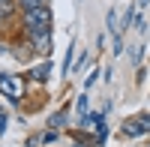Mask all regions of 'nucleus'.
Segmentation results:
<instances>
[{"mask_svg": "<svg viewBox=\"0 0 150 147\" xmlns=\"http://www.w3.org/2000/svg\"><path fill=\"white\" fill-rule=\"evenodd\" d=\"M27 30H30L33 36H39V33H51V12H48V6L27 9Z\"/></svg>", "mask_w": 150, "mask_h": 147, "instance_id": "f257e3e1", "label": "nucleus"}, {"mask_svg": "<svg viewBox=\"0 0 150 147\" xmlns=\"http://www.w3.org/2000/svg\"><path fill=\"white\" fill-rule=\"evenodd\" d=\"M0 90H3L12 102L21 99V81H18L15 75H3V72H0Z\"/></svg>", "mask_w": 150, "mask_h": 147, "instance_id": "f03ea898", "label": "nucleus"}, {"mask_svg": "<svg viewBox=\"0 0 150 147\" xmlns=\"http://www.w3.org/2000/svg\"><path fill=\"white\" fill-rule=\"evenodd\" d=\"M123 132H126V135H144L147 126L141 123V120H126V123H123Z\"/></svg>", "mask_w": 150, "mask_h": 147, "instance_id": "7ed1b4c3", "label": "nucleus"}, {"mask_svg": "<svg viewBox=\"0 0 150 147\" xmlns=\"http://www.w3.org/2000/svg\"><path fill=\"white\" fill-rule=\"evenodd\" d=\"M33 45L39 48L42 54H48V51H51V33H39V36H33Z\"/></svg>", "mask_w": 150, "mask_h": 147, "instance_id": "20e7f679", "label": "nucleus"}, {"mask_svg": "<svg viewBox=\"0 0 150 147\" xmlns=\"http://www.w3.org/2000/svg\"><path fill=\"white\" fill-rule=\"evenodd\" d=\"M99 123H102V114H84L81 117V126L84 129H99Z\"/></svg>", "mask_w": 150, "mask_h": 147, "instance_id": "39448f33", "label": "nucleus"}, {"mask_svg": "<svg viewBox=\"0 0 150 147\" xmlns=\"http://www.w3.org/2000/svg\"><path fill=\"white\" fill-rule=\"evenodd\" d=\"M48 72H51V66H48V63H42V66H36L30 75H33V78H39V81H45V78H48Z\"/></svg>", "mask_w": 150, "mask_h": 147, "instance_id": "423d86ee", "label": "nucleus"}, {"mask_svg": "<svg viewBox=\"0 0 150 147\" xmlns=\"http://www.w3.org/2000/svg\"><path fill=\"white\" fill-rule=\"evenodd\" d=\"M72 57H75V45H69V48H66V60H63V75H66V72H72Z\"/></svg>", "mask_w": 150, "mask_h": 147, "instance_id": "0eeeda50", "label": "nucleus"}, {"mask_svg": "<svg viewBox=\"0 0 150 147\" xmlns=\"http://www.w3.org/2000/svg\"><path fill=\"white\" fill-rule=\"evenodd\" d=\"M48 123H51L54 129H57V126H63V123H66V111H57V114H54L51 120H48Z\"/></svg>", "mask_w": 150, "mask_h": 147, "instance_id": "6e6552de", "label": "nucleus"}, {"mask_svg": "<svg viewBox=\"0 0 150 147\" xmlns=\"http://www.w3.org/2000/svg\"><path fill=\"white\" fill-rule=\"evenodd\" d=\"M75 111H78V117L87 114V96H78V102H75Z\"/></svg>", "mask_w": 150, "mask_h": 147, "instance_id": "1a4fd4ad", "label": "nucleus"}, {"mask_svg": "<svg viewBox=\"0 0 150 147\" xmlns=\"http://www.w3.org/2000/svg\"><path fill=\"white\" fill-rule=\"evenodd\" d=\"M24 3V9H39V6H45V0H21Z\"/></svg>", "mask_w": 150, "mask_h": 147, "instance_id": "9d476101", "label": "nucleus"}, {"mask_svg": "<svg viewBox=\"0 0 150 147\" xmlns=\"http://www.w3.org/2000/svg\"><path fill=\"white\" fill-rule=\"evenodd\" d=\"M105 135H108V126H105V120H102V123H99V129H96V138H99V144L105 141Z\"/></svg>", "mask_w": 150, "mask_h": 147, "instance_id": "9b49d317", "label": "nucleus"}, {"mask_svg": "<svg viewBox=\"0 0 150 147\" xmlns=\"http://www.w3.org/2000/svg\"><path fill=\"white\" fill-rule=\"evenodd\" d=\"M129 57H132V63H138V60H141V45H138V48L132 45V51H129Z\"/></svg>", "mask_w": 150, "mask_h": 147, "instance_id": "f8f14e48", "label": "nucleus"}, {"mask_svg": "<svg viewBox=\"0 0 150 147\" xmlns=\"http://www.w3.org/2000/svg\"><path fill=\"white\" fill-rule=\"evenodd\" d=\"M3 129H6V117L0 114V132H3Z\"/></svg>", "mask_w": 150, "mask_h": 147, "instance_id": "ddd939ff", "label": "nucleus"}, {"mask_svg": "<svg viewBox=\"0 0 150 147\" xmlns=\"http://www.w3.org/2000/svg\"><path fill=\"white\" fill-rule=\"evenodd\" d=\"M141 123L147 126V132H150V117H141Z\"/></svg>", "mask_w": 150, "mask_h": 147, "instance_id": "4468645a", "label": "nucleus"}]
</instances>
